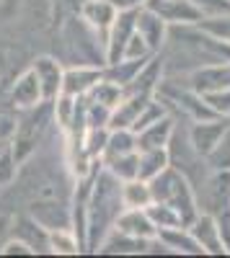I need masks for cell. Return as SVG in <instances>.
Returning <instances> with one entry per match:
<instances>
[{
    "mask_svg": "<svg viewBox=\"0 0 230 258\" xmlns=\"http://www.w3.org/2000/svg\"><path fill=\"white\" fill-rule=\"evenodd\" d=\"M124 212V202H122V181L103 165L93 188L88 197V209H86V250L96 253L98 245L103 243V238L114 230L117 217Z\"/></svg>",
    "mask_w": 230,
    "mask_h": 258,
    "instance_id": "cell-1",
    "label": "cell"
},
{
    "mask_svg": "<svg viewBox=\"0 0 230 258\" xmlns=\"http://www.w3.org/2000/svg\"><path fill=\"white\" fill-rule=\"evenodd\" d=\"M148 183H150V191H153V202H163V204L174 207L181 214L186 227L199 217L202 209H199V202H197V191H194L192 181L186 178L179 168H174V165L163 168Z\"/></svg>",
    "mask_w": 230,
    "mask_h": 258,
    "instance_id": "cell-2",
    "label": "cell"
},
{
    "mask_svg": "<svg viewBox=\"0 0 230 258\" xmlns=\"http://www.w3.org/2000/svg\"><path fill=\"white\" fill-rule=\"evenodd\" d=\"M52 119H54L52 101L39 103L36 109L21 111V116H18V121H16L13 140H11V150H13V155H16L18 165L24 163V160L34 153V150H36V145L41 142V137H44L47 126L52 124Z\"/></svg>",
    "mask_w": 230,
    "mask_h": 258,
    "instance_id": "cell-3",
    "label": "cell"
},
{
    "mask_svg": "<svg viewBox=\"0 0 230 258\" xmlns=\"http://www.w3.org/2000/svg\"><path fill=\"white\" fill-rule=\"evenodd\" d=\"M137 13H140V8L117 13L114 24L106 34V64H117L124 57V47H127L130 36L137 31Z\"/></svg>",
    "mask_w": 230,
    "mask_h": 258,
    "instance_id": "cell-4",
    "label": "cell"
},
{
    "mask_svg": "<svg viewBox=\"0 0 230 258\" xmlns=\"http://www.w3.org/2000/svg\"><path fill=\"white\" fill-rule=\"evenodd\" d=\"M142 8L158 13L168 26H189V24H199L204 18L192 0H148Z\"/></svg>",
    "mask_w": 230,
    "mask_h": 258,
    "instance_id": "cell-5",
    "label": "cell"
},
{
    "mask_svg": "<svg viewBox=\"0 0 230 258\" xmlns=\"http://www.w3.org/2000/svg\"><path fill=\"white\" fill-rule=\"evenodd\" d=\"M230 126L227 116H215V119H204V121H194L189 129V142L199 155H210L215 145L220 142V137L225 135V129Z\"/></svg>",
    "mask_w": 230,
    "mask_h": 258,
    "instance_id": "cell-6",
    "label": "cell"
},
{
    "mask_svg": "<svg viewBox=\"0 0 230 258\" xmlns=\"http://www.w3.org/2000/svg\"><path fill=\"white\" fill-rule=\"evenodd\" d=\"M192 235L199 240V245L204 248L207 255H225L230 253L225 240H222V232H220V222L212 217L210 212H199V217L189 225Z\"/></svg>",
    "mask_w": 230,
    "mask_h": 258,
    "instance_id": "cell-7",
    "label": "cell"
},
{
    "mask_svg": "<svg viewBox=\"0 0 230 258\" xmlns=\"http://www.w3.org/2000/svg\"><path fill=\"white\" fill-rule=\"evenodd\" d=\"M103 78V68L98 64H73V68H65V80H62V93L80 98L88 96L91 88Z\"/></svg>",
    "mask_w": 230,
    "mask_h": 258,
    "instance_id": "cell-8",
    "label": "cell"
},
{
    "mask_svg": "<svg viewBox=\"0 0 230 258\" xmlns=\"http://www.w3.org/2000/svg\"><path fill=\"white\" fill-rule=\"evenodd\" d=\"M34 73L41 83V91H44V101H54L62 93V80H65V68L57 57L49 54H41L34 59Z\"/></svg>",
    "mask_w": 230,
    "mask_h": 258,
    "instance_id": "cell-9",
    "label": "cell"
},
{
    "mask_svg": "<svg viewBox=\"0 0 230 258\" xmlns=\"http://www.w3.org/2000/svg\"><path fill=\"white\" fill-rule=\"evenodd\" d=\"M11 101L18 111H26V109H36L39 103H44V91H41V83L34 73V68L24 70L16 83H13V91H11Z\"/></svg>",
    "mask_w": 230,
    "mask_h": 258,
    "instance_id": "cell-10",
    "label": "cell"
},
{
    "mask_svg": "<svg viewBox=\"0 0 230 258\" xmlns=\"http://www.w3.org/2000/svg\"><path fill=\"white\" fill-rule=\"evenodd\" d=\"M80 18L86 21V24L91 29H96L101 36H103V44H106V34L114 24V18H117V8L111 0H83L80 3Z\"/></svg>",
    "mask_w": 230,
    "mask_h": 258,
    "instance_id": "cell-11",
    "label": "cell"
},
{
    "mask_svg": "<svg viewBox=\"0 0 230 258\" xmlns=\"http://www.w3.org/2000/svg\"><path fill=\"white\" fill-rule=\"evenodd\" d=\"M189 85L197 93H212V91H222L230 88V62L225 64H204V68H197L189 75Z\"/></svg>",
    "mask_w": 230,
    "mask_h": 258,
    "instance_id": "cell-12",
    "label": "cell"
},
{
    "mask_svg": "<svg viewBox=\"0 0 230 258\" xmlns=\"http://www.w3.org/2000/svg\"><path fill=\"white\" fill-rule=\"evenodd\" d=\"M168 24L158 16V13H153V11H148V8H140V13H137V31L142 34V39L148 41V47L158 54L163 47H165V41H168Z\"/></svg>",
    "mask_w": 230,
    "mask_h": 258,
    "instance_id": "cell-13",
    "label": "cell"
},
{
    "mask_svg": "<svg viewBox=\"0 0 230 258\" xmlns=\"http://www.w3.org/2000/svg\"><path fill=\"white\" fill-rule=\"evenodd\" d=\"M96 253H103V255H137V253H148V240L142 238H135L130 232H122L119 227H114L103 243L98 245Z\"/></svg>",
    "mask_w": 230,
    "mask_h": 258,
    "instance_id": "cell-14",
    "label": "cell"
},
{
    "mask_svg": "<svg viewBox=\"0 0 230 258\" xmlns=\"http://www.w3.org/2000/svg\"><path fill=\"white\" fill-rule=\"evenodd\" d=\"M174 132H176V121L165 114L163 119L148 124L145 129L137 132V150H163V147H168Z\"/></svg>",
    "mask_w": 230,
    "mask_h": 258,
    "instance_id": "cell-15",
    "label": "cell"
},
{
    "mask_svg": "<svg viewBox=\"0 0 230 258\" xmlns=\"http://www.w3.org/2000/svg\"><path fill=\"white\" fill-rule=\"evenodd\" d=\"M163 59H160V52L153 54L148 62H145V68L137 73V78L124 88V93H137V96H155L158 85L163 83Z\"/></svg>",
    "mask_w": 230,
    "mask_h": 258,
    "instance_id": "cell-16",
    "label": "cell"
},
{
    "mask_svg": "<svg viewBox=\"0 0 230 258\" xmlns=\"http://www.w3.org/2000/svg\"><path fill=\"white\" fill-rule=\"evenodd\" d=\"M13 235L29 243L34 253H49V230L36 217H16L13 220Z\"/></svg>",
    "mask_w": 230,
    "mask_h": 258,
    "instance_id": "cell-17",
    "label": "cell"
},
{
    "mask_svg": "<svg viewBox=\"0 0 230 258\" xmlns=\"http://www.w3.org/2000/svg\"><path fill=\"white\" fill-rule=\"evenodd\" d=\"M122 232H130L135 238H142V240H153L158 238V227L153 225V220L148 217L145 209H124L119 217H117V225Z\"/></svg>",
    "mask_w": 230,
    "mask_h": 258,
    "instance_id": "cell-18",
    "label": "cell"
},
{
    "mask_svg": "<svg viewBox=\"0 0 230 258\" xmlns=\"http://www.w3.org/2000/svg\"><path fill=\"white\" fill-rule=\"evenodd\" d=\"M153 96H137V93H124L122 103L111 111V119H109V129H132V124L137 121L140 111L148 106Z\"/></svg>",
    "mask_w": 230,
    "mask_h": 258,
    "instance_id": "cell-19",
    "label": "cell"
},
{
    "mask_svg": "<svg viewBox=\"0 0 230 258\" xmlns=\"http://www.w3.org/2000/svg\"><path fill=\"white\" fill-rule=\"evenodd\" d=\"M158 238L168 245L171 253H181V255H207L204 248L199 245V240L192 235L189 227H165V230H158Z\"/></svg>",
    "mask_w": 230,
    "mask_h": 258,
    "instance_id": "cell-20",
    "label": "cell"
},
{
    "mask_svg": "<svg viewBox=\"0 0 230 258\" xmlns=\"http://www.w3.org/2000/svg\"><path fill=\"white\" fill-rule=\"evenodd\" d=\"M122 202H124V209H145L153 202L150 183L142 178L122 181Z\"/></svg>",
    "mask_w": 230,
    "mask_h": 258,
    "instance_id": "cell-21",
    "label": "cell"
},
{
    "mask_svg": "<svg viewBox=\"0 0 230 258\" xmlns=\"http://www.w3.org/2000/svg\"><path fill=\"white\" fill-rule=\"evenodd\" d=\"M137 153H140L137 178H142V181H153L163 168H168V165H171L168 147H163V150H137Z\"/></svg>",
    "mask_w": 230,
    "mask_h": 258,
    "instance_id": "cell-22",
    "label": "cell"
},
{
    "mask_svg": "<svg viewBox=\"0 0 230 258\" xmlns=\"http://www.w3.org/2000/svg\"><path fill=\"white\" fill-rule=\"evenodd\" d=\"M130 153H137V135L132 129H111L101 160H109L117 155H130Z\"/></svg>",
    "mask_w": 230,
    "mask_h": 258,
    "instance_id": "cell-23",
    "label": "cell"
},
{
    "mask_svg": "<svg viewBox=\"0 0 230 258\" xmlns=\"http://www.w3.org/2000/svg\"><path fill=\"white\" fill-rule=\"evenodd\" d=\"M148 59H119L117 64H106V68H103V78H109V80H114V83L127 88V85L137 78V73L145 68Z\"/></svg>",
    "mask_w": 230,
    "mask_h": 258,
    "instance_id": "cell-24",
    "label": "cell"
},
{
    "mask_svg": "<svg viewBox=\"0 0 230 258\" xmlns=\"http://www.w3.org/2000/svg\"><path fill=\"white\" fill-rule=\"evenodd\" d=\"M88 98H91V101H98V103H103V106H109V109L114 111L117 106L122 103V98H124V85H119V83H114V80H109V78H101L93 88H91Z\"/></svg>",
    "mask_w": 230,
    "mask_h": 258,
    "instance_id": "cell-25",
    "label": "cell"
},
{
    "mask_svg": "<svg viewBox=\"0 0 230 258\" xmlns=\"http://www.w3.org/2000/svg\"><path fill=\"white\" fill-rule=\"evenodd\" d=\"M49 253H57V255H78V253H83L73 227L49 230Z\"/></svg>",
    "mask_w": 230,
    "mask_h": 258,
    "instance_id": "cell-26",
    "label": "cell"
},
{
    "mask_svg": "<svg viewBox=\"0 0 230 258\" xmlns=\"http://www.w3.org/2000/svg\"><path fill=\"white\" fill-rule=\"evenodd\" d=\"M145 212H148V217L153 220V225L158 230H165V227H186L184 220H181V214L174 207L163 204V202H150L148 207H145Z\"/></svg>",
    "mask_w": 230,
    "mask_h": 258,
    "instance_id": "cell-27",
    "label": "cell"
},
{
    "mask_svg": "<svg viewBox=\"0 0 230 258\" xmlns=\"http://www.w3.org/2000/svg\"><path fill=\"white\" fill-rule=\"evenodd\" d=\"M111 173L119 178V181H130V178H137V168H140V153H130V155H117V158H109L103 160Z\"/></svg>",
    "mask_w": 230,
    "mask_h": 258,
    "instance_id": "cell-28",
    "label": "cell"
},
{
    "mask_svg": "<svg viewBox=\"0 0 230 258\" xmlns=\"http://www.w3.org/2000/svg\"><path fill=\"white\" fill-rule=\"evenodd\" d=\"M207 165H210V170H230V126L225 129L215 150L207 155Z\"/></svg>",
    "mask_w": 230,
    "mask_h": 258,
    "instance_id": "cell-29",
    "label": "cell"
},
{
    "mask_svg": "<svg viewBox=\"0 0 230 258\" xmlns=\"http://www.w3.org/2000/svg\"><path fill=\"white\" fill-rule=\"evenodd\" d=\"M197 26L204 29L207 34H212V36H217V39H222V41H227V44H230V13H225V16H212V18H202Z\"/></svg>",
    "mask_w": 230,
    "mask_h": 258,
    "instance_id": "cell-30",
    "label": "cell"
},
{
    "mask_svg": "<svg viewBox=\"0 0 230 258\" xmlns=\"http://www.w3.org/2000/svg\"><path fill=\"white\" fill-rule=\"evenodd\" d=\"M16 168H18V160H16V155H13L11 145L0 147V188H6L8 183H13Z\"/></svg>",
    "mask_w": 230,
    "mask_h": 258,
    "instance_id": "cell-31",
    "label": "cell"
},
{
    "mask_svg": "<svg viewBox=\"0 0 230 258\" xmlns=\"http://www.w3.org/2000/svg\"><path fill=\"white\" fill-rule=\"evenodd\" d=\"M155 52L148 47V41L142 39V34L140 31H135L132 36H130V41H127V47H124V57L122 59H148V57H153Z\"/></svg>",
    "mask_w": 230,
    "mask_h": 258,
    "instance_id": "cell-32",
    "label": "cell"
},
{
    "mask_svg": "<svg viewBox=\"0 0 230 258\" xmlns=\"http://www.w3.org/2000/svg\"><path fill=\"white\" fill-rule=\"evenodd\" d=\"M204 101L212 106L217 116H230V88L212 91V93H204Z\"/></svg>",
    "mask_w": 230,
    "mask_h": 258,
    "instance_id": "cell-33",
    "label": "cell"
},
{
    "mask_svg": "<svg viewBox=\"0 0 230 258\" xmlns=\"http://www.w3.org/2000/svg\"><path fill=\"white\" fill-rule=\"evenodd\" d=\"M192 3L202 11V16H204V18L230 13V0H192Z\"/></svg>",
    "mask_w": 230,
    "mask_h": 258,
    "instance_id": "cell-34",
    "label": "cell"
},
{
    "mask_svg": "<svg viewBox=\"0 0 230 258\" xmlns=\"http://www.w3.org/2000/svg\"><path fill=\"white\" fill-rule=\"evenodd\" d=\"M0 255H36V253H34V248H31L29 243H24L21 238H16V235H13V238L6 240Z\"/></svg>",
    "mask_w": 230,
    "mask_h": 258,
    "instance_id": "cell-35",
    "label": "cell"
},
{
    "mask_svg": "<svg viewBox=\"0 0 230 258\" xmlns=\"http://www.w3.org/2000/svg\"><path fill=\"white\" fill-rule=\"evenodd\" d=\"M16 121H18V116H13V114H0V145H11L13 132H16Z\"/></svg>",
    "mask_w": 230,
    "mask_h": 258,
    "instance_id": "cell-36",
    "label": "cell"
},
{
    "mask_svg": "<svg viewBox=\"0 0 230 258\" xmlns=\"http://www.w3.org/2000/svg\"><path fill=\"white\" fill-rule=\"evenodd\" d=\"M11 235H13V217H0V250H3Z\"/></svg>",
    "mask_w": 230,
    "mask_h": 258,
    "instance_id": "cell-37",
    "label": "cell"
},
{
    "mask_svg": "<svg viewBox=\"0 0 230 258\" xmlns=\"http://www.w3.org/2000/svg\"><path fill=\"white\" fill-rule=\"evenodd\" d=\"M117 11H135V8H142L148 0H111Z\"/></svg>",
    "mask_w": 230,
    "mask_h": 258,
    "instance_id": "cell-38",
    "label": "cell"
},
{
    "mask_svg": "<svg viewBox=\"0 0 230 258\" xmlns=\"http://www.w3.org/2000/svg\"><path fill=\"white\" fill-rule=\"evenodd\" d=\"M0 147H3V145H0Z\"/></svg>",
    "mask_w": 230,
    "mask_h": 258,
    "instance_id": "cell-39",
    "label": "cell"
},
{
    "mask_svg": "<svg viewBox=\"0 0 230 258\" xmlns=\"http://www.w3.org/2000/svg\"><path fill=\"white\" fill-rule=\"evenodd\" d=\"M3 147H6V145H3Z\"/></svg>",
    "mask_w": 230,
    "mask_h": 258,
    "instance_id": "cell-40",
    "label": "cell"
}]
</instances>
